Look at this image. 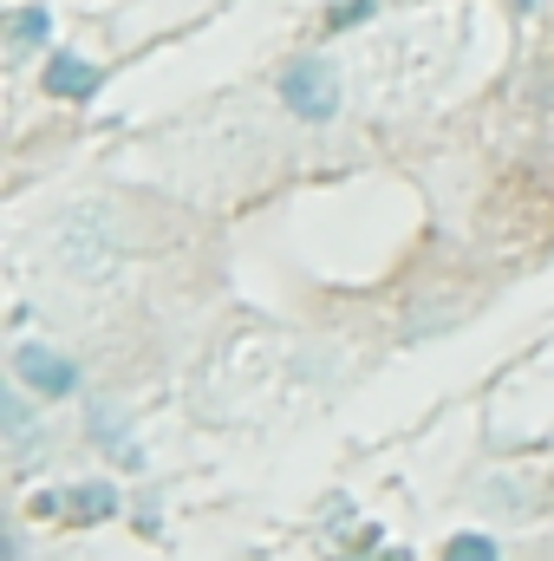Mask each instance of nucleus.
Wrapping results in <instances>:
<instances>
[{
	"label": "nucleus",
	"instance_id": "1",
	"mask_svg": "<svg viewBox=\"0 0 554 561\" xmlns=\"http://www.w3.org/2000/svg\"><path fill=\"white\" fill-rule=\"evenodd\" d=\"M280 99H287V112H293V118L326 125V118L339 112V72H333L326 59H293V66H287V79H280Z\"/></svg>",
	"mask_w": 554,
	"mask_h": 561
},
{
	"label": "nucleus",
	"instance_id": "2",
	"mask_svg": "<svg viewBox=\"0 0 554 561\" xmlns=\"http://www.w3.org/2000/svg\"><path fill=\"white\" fill-rule=\"evenodd\" d=\"M33 516H59V523H112L118 516V490L112 483H72V490H39Z\"/></svg>",
	"mask_w": 554,
	"mask_h": 561
},
{
	"label": "nucleus",
	"instance_id": "3",
	"mask_svg": "<svg viewBox=\"0 0 554 561\" xmlns=\"http://www.w3.org/2000/svg\"><path fill=\"white\" fill-rule=\"evenodd\" d=\"M13 379L26 392H39V399H72L79 392V366L66 353H53V346H20L13 353Z\"/></svg>",
	"mask_w": 554,
	"mask_h": 561
},
{
	"label": "nucleus",
	"instance_id": "4",
	"mask_svg": "<svg viewBox=\"0 0 554 561\" xmlns=\"http://www.w3.org/2000/svg\"><path fill=\"white\" fill-rule=\"evenodd\" d=\"M46 92L53 99H92L99 92V66L92 59H79V53H46Z\"/></svg>",
	"mask_w": 554,
	"mask_h": 561
},
{
	"label": "nucleus",
	"instance_id": "5",
	"mask_svg": "<svg viewBox=\"0 0 554 561\" xmlns=\"http://www.w3.org/2000/svg\"><path fill=\"white\" fill-rule=\"evenodd\" d=\"M46 33H53V13H46V7H20V13L7 20V46H13V53L46 46Z\"/></svg>",
	"mask_w": 554,
	"mask_h": 561
},
{
	"label": "nucleus",
	"instance_id": "6",
	"mask_svg": "<svg viewBox=\"0 0 554 561\" xmlns=\"http://www.w3.org/2000/svg\"><path fill=\"white\" fill-rule=\"evenodd\" d=\"M0 424H7V444H13V450H33V412H26L20 392L0 399Z\"/></svg>",
	"mask_w": 554,
	"mask_h": 561
},
{
	"label": "nucleus",
	"instance_id": "7",
	"mask_svg": "<svg viewBox=\"0 0 554 561\" xmlns=\"http://www.w3.org/2000/svg\"><path fill=\"white\" fill-rule=\"evenodd\" d=\"M443 561H496V542L489 536H450L443 542Z\"/></svg>",
	"mask_w": 554,
	"mask_h": 561
},
{
	"label": "nucleus",
	"instance_id": "8",
	"mask_svg": "<svg viewBox=\"0 0 554 561\" xmlns=\"http://www.w3.org/2000/svg\"><path fill=\"white\" fill-rule=\"evenodd\" d=\"M372 13H379V0H339V7L326 13V26L346 33V26H359V20H372Z\"/></svg>",
	"mask_w": 554,
	"mask_h": 561
}]
</instances>
